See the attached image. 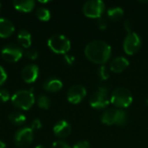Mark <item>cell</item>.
<instances>
[{"label":"cell","mask_w":148,"mask_h":148,"mask_svg":"<svg viewBox=\"0 0 148 148\" xmlns=\"http://www.w3.org/2000/svg\"><path fill=\"white\" fill-rule=\"evenodd\" d=\"M124 14V10L122 8L119 6L112 7L108 10V16L112 21H118L120 20Z\"/></svg>","instance_id":"obj_19"},{"label":"cell","mask_w":148,"mask_h":148,"mask_svg":"<svg viewBox=\"0 0 148 148\" xmlns=\"http://www.w3.org/2000/svg\"><path fill=\"white\" fill-rule=\"evenodd\" d=\"M17 42L23 48H24L26 49L30 48L31 34L26 29H21L17 34Z\"/></svg>","instance_id":"obj_18"},{"label":"cell","mask_w":148,"mask_h":148,"mask_svg":"<svg viewBox=\"0 0 148 148\" xmlns=\"http://www.w3.org/2000/svg\"><path fill=\"white\" fill-rule=\"evenodd\" d=\"M71 126L70 124L66 121H59L56 123V125L53 127V132L56 136L58 138H66L68 137L71 133Z\"/></svg>","instance_id":"obj_13"},{"label":"cell","mask_w":148,"mask_h":148,"mask_svg":"<svg viewBox=\"0 0 148 148\" xmlns=\"http://www.w3.org/2000/svg\"><path fill=\"white\" fill-rule=\"evenodd\" d=\"M51 105L50 99L46 95H40L37 99V106L42 109H48Z\"/></svg>","instance_id":"obj_22"},{"label":"cell","mask_w":148,"mask_h":148,"mask_svg":"<svg viewBox=\"0 0 148 148\" xmlns=\"http://www.w3.org/2000/svg\"><path fill=\"white\" fill-rule=\"evenodd\" d=\"M36 16L39 20L43 21V22L49 21L50 19V17H51L50 11L47 8H44V7L37 8L36 10Z\"/></svg>","instance_id":"obj_21"},{"label":"cell","mask_w":148,"mask_h":148,"mask_svg":"<svg viewBox=\"0 0 148 148\" xmlns=\"http://www.w3.org/2000/svg\"><path fill=\"white\" fill-rule=\"evenodd\" d=\"M98 75H99L100 79L102 80V81L108 80L109 78V70H108V67L105 66L104 64L101 65L98 69Z\"/></svg>","instance_id":"obj_23"},{"label":"cell","mask_w":148,"mask_h":148,"mask_svg":"<svg viewBox=\"0 0 148 148\" xmlns=\"http://www.w3.org/2000/svg\"><path fill=\"white\" fill-rule=\"evenodd\" d=\"M73 148H90V145L88 141L86 140H82V141H79L77 142Z\"/></svg>","instance_id":"obj_30"},{"label":"cell","mask_w":148,"mask_h":148,"mask_svg":"<svg viewBox=\"0 0 148 148\" xmlns=\"http://www.w3.org/2000/svg\"><path fill=\"white\" fill-rule=\"evenodd\" d=\"M0 148H6V145L3 141L0 140Z\"/></svg>","instance_id":"obj_33"},{"label":"cell","mask_w":148,"mask_h":148,"mask_svg":"<svg viewBox=\"0 0 148 148\" xmlns=\"http://www.w3.org/2000/svg\"><path fill=\"white\" fill-rule=\"evenodd\" d=\"M8 118H9V121L12 124L16 125V126L23 124L26 121L25 115L21 112H12L9 114Z\"/></svg>","instance_id":"obj_20"},{"label":"cell","mask_w":148,"mask_h":148,"mask_svg":"<svg viewBox=\"0 0 148 148\" xmlns=\"http://www.w3.org/2000/svg\"><path fill=\"white\" fill-rule=\"evenodd\" d=\"M34 140V132L31 127H22L14 135V143L18 147L29 146Z\"/></svg>","instance_id":"obj_9"},{"label":"cell","mask_w":148,"mask_h":148,"mask_svg":"<svg viewBox=\"0 0 148 148\" xmlns=\"http://www.w3.org/2000/svg\"><path fill=\"white\" fill-rule=\"evenodd\" d=\"M48 46L55 53L66 55L71 48V43L69 39L64 35L55 34L49 38Z\"/></svg>","instance_id":"obj_3"},{"label":"cell","mask_w":148,"mask_h":148,"mask_svg":"<svg viewBox=\"0 0 148 148\" xmlns=\"http://www.w3.org/2000/svg\"><path fill=\"white\" fill-rule=\"evenodd\" d=\"M110 101L114 106L121 108H125L132 104L133 95L127 88H118L113 92Z\"/></svg>","instance_id":"obj_5"},{"label":"cell","mask_w":148,"mask_h":148,"mask_svg":"<svg viewBox=\"0 0 148 148\" xmlns=\"http://www.w3.org/2000/svg\"><path fill=\"white\" fill-rule=\"evenodd\" d=\"M10 99H11V96L9 91L4 88L0 89V102H6Z\"/></svg>","instance_id":"obj_25"},{"label":"cell","mask_w":148,"mask_h":148,"mask_svg":"<svg viewBox=\"0 0 148 148\" xmlns=\"http://www.w3.org/2000/svg\"><path fill=\"white\" fill-rule=\"evenodd\" d=\"M7 80V73L3 66L0 65V86H2Z\"/></svg>","instance_id":"obj_27"},{"label":"cell","mask_w":148,"mask_h":148,"mask_svg":"<svg viewBox=\"0 0 148 148\" xmlns=\"http://www.w3.org/2000/svg\"><path fill=\"white\" fill-rule=\"evenodd\" d=\"M97 26L100 29H105L108 26V23L104 18L100 17L97 19Z\"/></svg>","instance_id":"obj_29"},{"label":"cell","mask_w":148,"mask_h":148,"mask_svg":"<svg viewBox=\"0 0 148 148\" xmlns=\"http://www.w3.org/2000/svg\"><path fill=\"white\" fill-rule=\"evenodd\" d=\"M87 95V90L82 85H74L68 91V101L72 104L80 103Z\"/></svg>","instance_id":"obj_11"},{"label":"cell","mask_w":148,"mask_h":148,"mask_svg":"<svg viewBox=\"0 0 148 148\" xmlns=\"http://www.w3.org/2000/svg\"><path fill=\"white\" fill-rule=\"evenodd\" d=\"M14 31L15 26L13 23L5 17H0V37L7 38L10 36Z\"/></svg>","instance_id":"obj_14"},{"label":"cell","mask_w":148,"mask_h":148,"mask_svg":"<svg viewBox=\"0 0 148 148\" xmlns=\"http://www.w3.org/2000/svg\"><path fill=\"white\" fill-rule=\"evenodd\" d=\"M51 148H71L66 142L64 141H62V140H57V141H55L52 146Z\"/></svg>","instance_id":"obj_26"},{"label":"cell","mask_w":148,"mask_h":148,"mask_svg":"<svg viewBox=\"0 0 148 148\" xmlns=\"http://www.w3.org/2000/svg\"><path fill=\"white\" fill-rule=\"evenodd\" d=\"M1 9H2V3H1V2H0V11H1Z\"/></svg>","instance_id":"obj_36"},{"label":"cell","mask_w":148,"mask_h":148,"mask_svg":"<svg viewBox=\"0 0 148 148\" xmlns=\"http://www.w3.org/2000/svg\"><path fill=\"white\" fill-rule=\"evenodd\" d=\"M40 3H49V1H39Z\"/></svg>","instance_id":"obj_35"},{"label":"cell","mask_w":148,"mask_h":148,"mask_svg":"<svg viewBox=\"0 0 148 148\" xmlns=\"http://www.w3.org/2000/svg\"><path fill=\"white\" fill-rule=\"evenodd\" d=\"M21 75L26 83H32L38 78L39 68L36 64H28L22 69Z\"/></svg>","instance_id":"obj_12"},{"label":"cell","mask_w":148,"mask_h":148,"mask_svg":"<svg viewBox=\"0 0 148 148\" xmlns=\"http://www.w3.org/2000/svg\"><path fill=\"white\" fill-rule=\"evenodd\" d=\"M141 46V39L136 32H130L127 35L123 42L124 51L127 55L135 54Z\"/></svg>","instance_id":"obj_10"},{"label":"cell","mask_w":148,"mask_h":148,"mask_svg":"<svg viewBox=\"0 0 148 148\" xmlns=\"http://www.w3.org/2000/svg\"><path fill=\"white\" fill-rule=\"evenodd\" d=\"M129 66V61L124 56H117L110 62V69L115 73L122 72Z\"/></svg>","instance_id":"obj_15"},{"label":"cell","mask_w":148,"mask_h":148,"mask_svg":"<svg viewBox=\"0 0 148 148\" xmlns=\"http://www.w3.org/2000/svg\"><path fill=\"white\" fill-rule=\"evenodd\" d=\"M35 148H46V147H43V146H42V145H38V146H36Z\"/></svg>","instance_id":"obj_34"},{"label":"cell","mask_w":148,"mask_h":148,"mask_svg":"<svg viewBox=\"0 0 148 148\" xmlns=\"http://www.w3.org/2000/svg\"><path fill=\"white\" fill-rule=\"evenodd\" d=\"M13 5L16 10L22 12H30L35 8L36 3L33 0H15Z\"/></svg>","instance_id":"obj_17"},{"label":"cell","mask_w":148,"mask_h":148,"mask_svg":"<svg viewBox=\"0 0 148 148\" xmlns=\"http://www.w3.org/2000/svg\"><path fill=\"white\" fill-rule=\"evenodd\" d=\"M42 87L48 92H51V93L58 92L62 88V82L58 78L50 77L43 82Z\"/></svg>","instance_id":"obj_16"},{"label":"cell","mask_w":148,"mask_h":148,"mask_svg":"<svg viewBox=\"0 0 148 148\" xmlns=\"http://www.w3.org/2000/svg\"><path fill=\"white\" fill-rule=\"evenodd\" d=\"M105 10V3L101 0H88L82 7V11L86 16L91 18H100Z\"/></svg>","instance_id":"obj_6"},{"label":"cell","mask_w":148,"mask_h":148,"mask_svg":"<svg viewBox=\"0 0 148 148\" xmlns=\"http://www.w3.org/2000/svg\"><path fill=\"white\" fill-rule=\"evenodd\" d=\"M147 105H148V99L147 100Z\"/></svg>","instance_id":"obj_37"},{"label":"cell","mask_w":148,"mask_h":148,"mask_svg":"<svg viewBox=\"0 0 148 148\" xmlns=\"http://www.w3.org/2000/svg\"><path fill=\"white\" fill-rule=\"evenodd\" d=\"M25 56L29 60H36L38 56V52L34 48H29L25 51Z\"/></svg>","instance_id":"obj_24"},{"label":"cell","mask_w":148,"mask_h":148,"mask_svg":"<svg viewBox=\"0 0 148 148\" xmlns=\"http://www.w3.org/2000/svg\"><path fill=\"white\" fill-rule=\"evenodd\" d=\"M124 27H125V29H126L128 33L132 32V31H131V24H130V22H129L128 20H126V21H125V23H124Z\"/></svg>","instance_id":"obj_32"},{"label":"cell","mask_w":148,"mask_h":148,"mask_svg":"<svg viewBox=\"0 0 148 148\" xmlns=\"http://www.w3.org/2000/svg\"><path fill=\"white\" fill-rule=\"evenodd\" d=\"M109 97L108 93L106 88L100 87L96 92H95L90 99H89V104L92 108L96 109H101L106 108L109 103Z\"/></svg>","instance_id":"obj_8"},{"label":"cell","mask_w":148,"mask_h":148,"mask_svg":"<svg viewBox=\"0 0 148 148\" xmlns=\"http://www.w3.org/2000/svg\"><path fill=\"white\" fill-rule=\"evenodd\" d=\"M12 104L22 110H29L35 103V95L32 90H19L11 96Z\"/></svg>","instance_id":"obj_2"},{"label":"cell","mask_w":148,"mask_h":148,"mask_svg":"<svg viewBox=\"0 0 148 148\" xmlns=\"http://www.w3.org/2000/svg\"><path fill=\"white\" fill-rule=\"evenodd\" d=\"M84 53L89 61L103 65L110 58L112 49L110 45L106 42L102 40H94L86 45Z\"/></svg>","instance_id":"obj_1"},{"label":"cell","mask_w":148,"mask_h":148,"mask_svg":"<svg viewBox=\"0 0 148 148\" xmlns=\"http://www.w3.org/2000/svg\"><path fill=\"white\" fill-rule=\"evenodd\" d=\"M1 56L8 62H16L23 57V50L16 43H9L2 49Z\"/></svg>","instance_id":"obj_7"},{"label":"cell","mask_w":148,"mask_h":148,"mask_svg":"<svg viewBox=\"0 0 148 148\" xmlns=\"http://www.w3.org/2000/svg\"><path fill=\"white\" fill-rule=\"evenodd\" d=\"M101 121L102 123L108 126L114 124L123 126L127 122V114L121 109L109 108L103 112Z\"/></svg>","instance_id":"obj_4"},{"label":"cell","mask_w":148,"mask_h":148,"mask_svg":"<svg viewBox=\"0 0 148 148\" xmlns=\"http://www.w3.org/2000/svg\"><path fill=\"white\" fill-rule=\"evenodd\" d=\"M42 121L41 120L39 119H34L31 122V129L32 130H38L42 127Z\"/></svg>","instance_id":"obj_28"},{"label":"cell","mask_w":148,"mask_h":148,"mask_svg":"<svg viewBox=\"0 0 148 148\" xmlns=\"http://www.w3.org/2000/svg\"><path fill=\"white\" fill-rule=\"evenodd\" d=\"M64 60L68 64H73V62H75V57L73 56H69V55H65L64 56Z\"/></svg>","instance_id":"obj_31"}]
</instances>
